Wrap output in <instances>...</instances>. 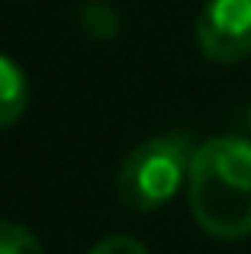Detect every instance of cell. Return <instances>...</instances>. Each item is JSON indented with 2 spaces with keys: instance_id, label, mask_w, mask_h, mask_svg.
<instances>
[{
  "instance_id": "5b68a950",
  "label": "cell",
  "mask_w": 251,
  "mask_h": 254,
  "mask_svg": "<svg viewBox=\"0 0 251 254\" xmlns=\"http://www.w3.org/2000/svg\"><path fill=\"white\" fill-rule=\"evenodd\" d=\"M77 19H81V29L87 32L97 42H107V39H116L123 19L120 10H116L110 0H87V3L77 10Z\"/></svg>"
},
{
  "instance_id": "277c9868",
  "label": "cell",
  "mask_w": 251,
  "mask_h": 254,
  "mask_svg": "<svg viewBox=\"0 0 251 254\" xmlns=\"http://www.w3.org/2000/svg\"><path fill=\"white\" fill-rule=\"evenodd\" d=\"M32 87L26 71L19 68L13 58L0 55V129H10L23 119V113L29 110Z\"/></svg>"
},
{
  "instance_id": "3957f363",
  "label": "cell",
  "mask_w": 251,
  "mask_h": 254,
  "mask_svg": "<svg viewBox=\"0 0 251 254\" xmlns=\"http://www.w3.org/2000/svg\"><path fill=\"white\" fill-rule=\"evenodd\" d=\"M196 49L213 64L251 58V0H206L196 13Z\"/></svg>"
},
{
  "instance_id": "7a4b0ae2",
  "label": "cell",
  "mask_w": 251,
  "mask_h": 254,
  "mask_svg": "<svg viewBox=\"0 0 251 254\" xmlns=\"http://www.w3.org/2000/svg\"><path fill=\"white\" fill-rule=\"evenodd\" d=\"M196 145L200 142H193V135L184 129L161 132V135L138 142L123 158L120 174H116L120 199L135 212H151L168 206L187 187Z\"/></svg>"
},
{
  "instance_id": "52a82bcc",
  "label": "cell",
  "mask_w": 251,
  "mask_h": 254,
  "mask_svg": "<svg viewBox=\"0 0 251 254\" xmlns=\"http://www.w3.org/2000/svg\"><path fill=\"white\" fill-rule=\"evenodd\" d=\"M87 254H148V248L132 235H107V238H100Z\"/></svg>"
},
{
  "instance_id": "8992f818",
  "label": "cell",
  "mask_w": 251,
  "mask_h": 254,
  "mask_svg": "<svg viewBox=\"0 0 251 254\" xmlns=\"http://www.w3.org/2000/svg\"><path fill=\"white\" fill-rule=\"evenodd\" d=\"M0 254H45V248L26 225L0 222Z\"/></svg>"
},
{
  "instance_id": "6da1fadb",
  "label": "cell",
  "mask_w": 251,
  "mask_h": 254,
  "mask_svg": "<svg viewBox=\"0 0 251 254\" xmlns=\"http://www.w3.org/2000/svg\"><path fill=\"white\" fill-rule=\"evenodd\" d=\"M187 206L200 232L219 242L251 235V138L213 135L193 151Z\"/></svg>"
},
{
  "instance_id": "ba28073f",
  "label": "cell",
  "mask_w": 251,
  "mask_h": 254,
  "mask_svg": "<svg viewBox=\"0 0 251 254\" xmlns=\"http://www.w3.org/2000/svg\"><path fill=\"white\" fill-rule=\"evenodd\" d=\"M248 119H251V113H248Z\"/></svg>"
}]
</instances>
